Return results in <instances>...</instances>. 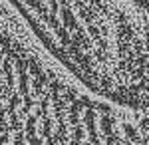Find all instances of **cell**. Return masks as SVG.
<instances>
[{"mask_svg": "<svg viewBox=\"0 0 149 145\" xmlns=\"http://www.w3.org/2000/svg\"><path fill=\"white\" fill-rule=\"evenodd\" d=\"M50 54L95 91L149 109V16L133 0H8Z\"/></svg>", "mask_w": 149, "mask_h": 145, "instance_id": "7a4b0ae2", "label": "cell"}, {"mask_svg": "<svg viewBox=\"0 0 149 145\" xmlns=\"http://www.w3.org/2000/svg\"><path fill=\"white\" fill-rule=\"evenodd\" d=\"M0 145H149V112L84 93L0 24Z\"/></svg>", "mask_w": 149, "mask_h": 145, "instance_id": "6da1fadb", "label": "cell"}]
</instances>
